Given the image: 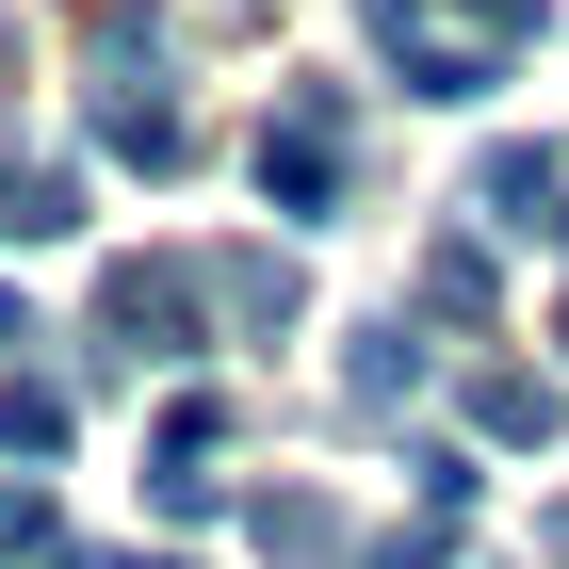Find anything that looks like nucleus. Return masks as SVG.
I'll return each mask as SVG.
<instances>
[{
	"label": "nucleus",
	"instance_id": "0eeeda50",
	"mask_svg": "<svg viewBox=\"0 0 569 569\" xmlns=\"http://www.w3.org/2000/svg\"><path fill=\"white\" fill-rule=\"evenodd\" d=\"M0 456H66V391L49 375H0Z\"/></svg>",
	"mask_w": 569,
	"mask_h": 569
},
{
	"label": "nucleus",
	"instance_id": "39448f33",
	"mask_svg": "<svg viewBox=\"0 0 569 569\" xmlns=\"http://www.w3.org/2000/svg\"><path fill=\"white\" fill-rule=\"evenodd\" d=\"M472 196H488V228H537V244L569 228V163H553V147H488Z\"/></svg>",
	"mask_w": 569,
	"mask_h": 569
},
{
	"label": "nucleus",
	"instance_id": "f257e3e1",
	"mask_svg": "<svg viewBox=\"0 0 569 569\" xmlns=\"http://www.w3.org/2000/svg\"><path fill=\"white\" fill-rule=\"evenodd\" d=\"M98 147H114V163H196V114H179L163 98V49L131 33V0H114V17H98Z\"/></svg>",
	"mask_w": 569,
	"mask_h": 569
},
{
	"label": "nucleus",
	"instance_id": "9b49d317",
	"mask_svg": "<svg viewBox=\"0 0 569 569\" xmlns=\"http://www.w3.org/2000/svg\"><path fill=\"white\" fill-rule=\"evenodd\" d=\"M423 309H456V326L488 309V261H472V244H439V261H423Z\"/></svg>",
	"mask_w": 569,
	"mask_h": 569
},
{
	"label": "nucleus",
	"instance_id": "2eb2a0df",
	"mask_svg": "<svg viewBox=\"0 0 569 569\" xmlns=\"http://www.w3.org/2000/svg\"><path fill=\"white\" fill-rule=\"evenodd\" d=\"M553 553H569V505H553Z\"/></svg>",
	"mask_w": 569,
	"mask_h": 569
},
{
	"label": "nucleus",
	"instance_id": "ddd939ff",
	"mask_svg": "<svg viewBox=\"0 0 569 569\" xmlns=\"http://www.w3.org/2000/svg\"><path fill=\"white\" fill-rule=\"evenodd\" d=\"M17 342H33V309H17V293H0V358H17Z\"/></svg>",
	"mask_w": 569,
	"mask_h": 569
},
{
	"label": "nucleus",
	"instance_id": "4468645a",
	"mask_svg": "<svg viewBox=\"0 0 569 569\" xmlns=\"http://www.w3.org/2000/svg\"><path fill=\"white\" fill-rule=\"evenodd\" d=\"M49 569H114V553H49Z\"/></svg>",
	"mask_w": 569,
	"mask_h": 569
},
{
	"label": "nucleus",
	"instance_id": "1a4fd4ad",
	"mask_svg": "<svg viewBox=\"0 0 569 569\" xmlns=\"http://www.w3.org/2000/svg\"><path fill=\"white\" fill-rule=\"evenodd\" d=\"M407 375H423V342H407V326H375V342H358V358H342V391H358V407H391V391H407Z\"/></svg>",
	"mask_w": 569,
	"mask_h": 569
},
{
	"label": "nucleus",
	"instance_id": "9d476101",
	"mask_svg": "<svg viewBox=\"0 0 569 569\" xmlns=\"http://www.w3.org/2000/svg\"><path fill=\"white\" fill-rule=\"evenodd\" d=\"M228 277V309H244V326H293V261H212Z\"/></svg>",
	"mask_w": 569,
	"mask_h": 569
},
{
	"label": "nucleus",
	"instance_id": "6e6552de",
	"mask_svg": "<svg viewBox=\"0 0 569 569\" xmlns=\"http://www.w3.org/2000/svg\"><path fill=\"white\" fill-rule=\"evenodd\" d=\"M472 423L488 439H553V391H537V375H472Z\"/></svg>",
	"mask_w": 569,
	"mask_h": 569
},
{
	"label": "nucleus",
	"instance_id": "423d86ee",
	"mask_svg": "<svg viewBox=\"0 0 569 569\" xmlns=\"http://www.w3.org/2000/svg\"><path fill=\"white\" fill-rule=\"evenodd\" d=\"M49 228H82V179H66V163L0 179V244H49Z\"/></svg>",
	"mask_w": 569,
	"mask_h": 569
},
{
	"label": "nucleus",
	"instance_id": "20e7f679",
	"mask_svg": "<svg viewBox=\"0 0 569 569\" xmlns=\"http://www.w3.org/2000/svg\"><path fill=\"white\" fill-rule=\"evenodd\" d=\"M358 17H375V49L407 66V98H488V82H505V49H456L423 0H358Z\"/></svg>",
	"mask_w": 569,
	"mask_h": 569
},
{
	"label": "nucleus",
	"instance_id": "7ed1b4c3",
	"mask_svg": "<svg viewBox=\"0 0 569 569\" xmlns=\"http://www.w3.org/2000/svg\"><path fill=\"white\" fill-rule=\"evenodd\" d=\"M98 326H114V358L179 375V358H196V261H114L98 277Z\"/></svg>",
	"mask_w": 569,
	"mask_h": 569
},
{
	"label": "nucleus",
	"instance_id": "f8f14e48",
	"mask_svg": "<svg viewBox=\"0 0 569 569\" xmlns=\"http://www.w3.org/2000/svg\"><path fill=\"white\" fill-rule=\"evenodd\" d=\"M33 537H49V505H33V488H0V553H33Z\"/></svg>",
	"mask_w": 569,
	"mask_h": 569
},
{
	"label": "nucleus",
	"instance_id": "f03ea898",
	"mask_svg": "<svg viewBox=\"0 0 569 569\" xmlns=\"http://www.w3.org/2000/svg\"><path fill=\"white\" fill-rule=\"evenodd\" d=\"M261 196H277V212H342V98H326V82H293L261 114Z\"/></svg>",
	"mask_w": 569,
	"mask_h": 569
}]
</instances>
